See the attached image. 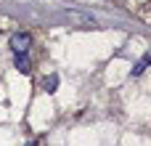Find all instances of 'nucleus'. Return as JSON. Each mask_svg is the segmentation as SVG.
Here are the masks:
<instances>
[{"label": "nucleus", "mask_w": 151, "mask_h": 146, "mask_svg": "<svg viewBox=\"0 0 151 146\" xmlns=\"http://www.w3.org/2000/svg\"><path fill=\"white\" fill-rule=\"evenodd\" d=\"M8 45H11V51H13V53H27V51H29V45H32V37H29L27 32H13V35H11V40H8Z\"/></svg>", "instance_id": "obj_1"}, {"label": "nucleus", "mask_w": 151, "mask_h": 146, "mask_svg": "<svg viewBox=\"0 0 151 146\" xmlns=\"http://www.w3.org/2000/svg\"><path fill=\"white\" fill-rule=\"evenodd\" d=\"M13 66H16L21 74H27V72H29V66H32V61H29V56H27V53H16V56H13Z\"/></svg>", "instance_id": "obj_2"}, {"label": "nucleus", "mask_w": 151, "mask_h": 146, "mask_svg": "<svg viewBox=\"0 0 151 146\" xmlns=\"http://www.w3.org/2000/svg\"><path fill=\"white\" fill-rule=\"evenodd\" d=\"M42 88H45L48 93H56V88H58V74H48L45 82H42Z\"/></svg>", "instance_id": "obj_3"}, {"label": "nucleus", "mask_w": 151, "mask_h": 146, "mask_svg": "<svg viewBox=\"0 0 151 146\" xmlns=\"http://www.w3.org/2000/svg\"><path fill=\"white\" fill-rule=\"evenodd\" d=\"M146 64H149V59H143V61H138L133 69H130V77H141L143 74V69H146Z\"/></svg>", "instance_id": "obj_4"}, {"label": "nucleus", "mask_w": 151, "mask_h": 146, "mask_svg": "<svg viewBox=\"0 0 151 146\" xmlns=\"http://www.w3.org/2000/svg\"><path fill=\"white\" fill-rule=\"evenodd\" d=\"M149 64H151V56H149Z\"/></svg>", "instance_id": "obj_5"}]
</instances>
